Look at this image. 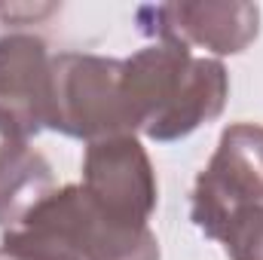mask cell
Segmentation results:
<instances>
[{"mask_svg":"<svg viewBox=\"0 0 263 260\" xmlns=\"http://www.w3.org/2000/svg\"><path fill=\"white\" fill-rule=\"evenodd\" d=\"M123 95L138 132L153 141H178L220 117L230 77L217 59H199L184 43L156 40L123 62Z\"/></svg>","mask_w":263,"mask_h":260,"instance_id":"6da1fadb","label":"cell"},{"mask_svg":"<svg viewBox=\"0 0 263 260\" xmlns=\"http://www.w3.org/2000/svg\"><path fill=\"white\" fill-rule=\"evenodd\" d=\"M49 129L89 144L135 135L138 129L123 95V62L89 52L52 55Z\"/></svg>","mask_w":263,"mask_h":260,"instance_id":"7a4b0ae2","label":"cell"},{"mask_svg":"<svg viewBox=\"0 0 263 260\" xmlns=\"http://www.w3.org/2000/svg\"><path fill=\"white\" fill-rule=\"evenodd\" d=\"M73 260H159L153 230L104 214L80 184L52 190L28 217Z\"/></svg>","mask_w":263,"mask_h":260,"instance_id":"3957f363","label":"cell"},{"mask_svg":"<svg viewBox=\"0 0 263 260\" xmlns=\"http://www.w3.org/2000/svg\"><path fill=\"white\" fill-rule=\"evenodd\" d=\"M254 205H263V126L233 123L199 172L190 214L208 239H220L227 224Z\"/></svg>","mask_w":263,"mask_h":260,"instance_id":"277c9868","label":"cell"},{"mask_svg":"<svg viewBox=\"0 0 263 260\" xmlns=\"http://www.w3.org/2000/svg\"><path fill=\"white\" fill-rule=\"evenodd\" d=\"M92 202L123 220L144 227L156 208V175L135 135L92 141L83 159V184Z\"/></svg>","mask_w":263,"mask_h":260,"instance_id":"5b68a950","label":"cell"},{"mask_svg":"<svg viewBox=\"0 0 263 260\" xmlns=\"http://www.w3.org/2000/svg\"><path fill=\"white\" fill-rule=\"evenodd\" d=\"M141 12L153 15L147 31L159 40L202 46L214 55L245 52L260 31V12L254 3H162Z\"/></svg>","mask_w":263,"mask_h":260,"instance_id":"8992f818","label":"cell"},{"mask_svg":"<svg viewBox=\"0 0 263 260\" xmlns=\"http://www.w3.org/2000/svg\"><path fill=\"white\" fill-rule=\"evenodd\" d=\"M52 55L46 40L34 34L0 37V110L28 135L49 129Z\"/></svg>","mask_w":263,"mask_h":260,"instance_id":"52a82bcc","label":"cell"},{"mask_svg":"<svg viewBox=\"0 0 263 260\" xmlns=\"http://www.w3.org/2000/svg\"><path fill=\"white\" fill-rule=\"evenodd\" d=\"M28 132L0 110V227H18L52 193V169Z\"/></svg>","mask_w":263,"mask_h":260,"instance_id":"ba28073f","label":"cell"},{"mask_svg":"<svg viewBox=\"0 0 263 260\" xmlns=\"http://www.w3.org/2000/svg\"><path fill=\"white\" fill-rule=\"evenodd\" d=\"M217 242H223L233 260H263V205L239 211Z\"/></svg>","mask_w":263,"mask_h":260,"instance_id":"9c48e42d","label":"cell"}]
</instances>
